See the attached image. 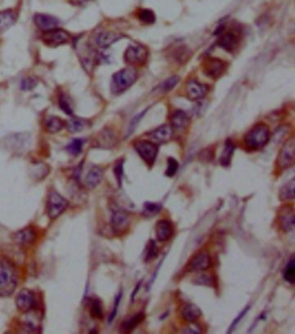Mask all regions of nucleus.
<instances>
[{
	"label": "nucleus",
	"instance_id": "nucleus-1",
	"mask_svg": "<svg viewBox=\"0 0 295 334\" xmlns=\"http://www.w3.org/2000/svg\"><path fill=\"white\" fill-rule=\"evenodd\" d=\"M18 287V276L14 267L7 261H0V297H8Z\"/></svg>",
	"mask_w": 295,
	"mask_h": 334
},
{
	"label": "nucleus",
	"instance_id": "nucleus-2",
	"mask_svg": "<svg viewBox=\"0 0 295 334\" xmlns=\"http://www.w3.org/2000/svg\"><path fill=\"white\" fill-rule=\"evenodd\" d=\"M270 138V131L267 125H255L244 136V143L246 147L252 150H258L263 148L269 142Z\"/></svg>",
	"mask_w": 295,
	"mask_h": 334
},
{
	"label": "nucleus",
	"instance_id": "nucleus-3",
	"mask_svg": "<svg viewBox=\"0 0 295 334\" xmlns=\"http://www.w3.org/2000/svg\"><path fill=\"white\" fill-rule=\"evenodd\" d=\"M137 80V71L135 69L124 68L113 75L111 82V90L114 94H121L129 89Z\"/></svg>",
	"mask_w": 295,
	"mask_h": 334
},
{
	"label": "nucleus",
	"instance_id": "nucleus-4",
	"mask_svg": "<svg viewBox=\"0 0 295 334\" xmlns=\"http://www.w3.org/2000/svg\"><path fill=\"white\" fill-rule=\"evenodd\" d=\"M69 202L67 199L56 192V190H51L48 195L46 209L49 217L51 220H56L62 216L68 208Z\"/></svg>",
	"mask_w": 295,
	"mask_h": 334
},
{
	"label": "nucleus",
	"instance_id": "nucleus-5",
	"mask_svg": "<svg viewBox=\"0 0 295 334\" xmlns=\"http://www.w3.org/2000/svg\"><path fill=\"white\" fill-rule=\"evenodd\" d=\"M295 162V140L292 136L287 140L280 148L278 155L277 166L281 169H288L294 164Z\"/></svg>",
	"mask_w": 295,
	"mask_h": 334
},
{
	"label": "nucleus",
	"instance_id": "nucleus-6",
	"mask_svg": "<svg viewBox=\"0 0 295 334\" xmlns=\"http://www.w3.org/2000/svg\"><path fill=\"white\" fill-rule=\"evenodd\" d=\"M134 148L140 158L149 167L154 165L159 152L158 145L151 141H138L134 144Z\"/></svg>",
	"mask_w": 295,
	"mask_h": 334
},
{
	"label": "nucleus",
	"instance_id": "nucleus-7",
	"mask_svg": "<svg viewBox=\"0 0 295 334\" xmlns=\"http://www.w3.org/2000/svg\"><path fill=\"white\" fill-rule=\"evenodd\" d=\"M149 51L148 48L141 45H130L125 51L124 59L128 65H144L148 59Z\"/></svg>",
	"mask_w": 295,
	"mask_h": 334
},
{
	"label": "nucleus",
	"instance_id": "nucleus-8",
	"mask_svg": "<svg viewBox=\"0 0 295 334\" xmlns=\"http://www.w3.org/2000/svg\"><path fill=\"white\" fill-rule=\"evenodd\" d=\"M70 34L65 30L55 28L53 30L45 32L42 36V41L50 47H57L65 45L70 41Z\"/></svg>",
	"mask_w": 295,
	"mask_h": 334
},
{
	"label": "nucleus",
	"instance_id": "nucleus-9",
	"mask_svg": "<svg viewBox=\"0 0 295 334\" xmlns=\"http://www.w3.org/2000/svg\"><path fill=\"white\" fill-rule=\"evenodd\" d=\"M212 265L210 255L207 251H201L190 260L186 266L187 272H199L206 271Z\"/></svg>",
	"mask_w": 295,
	"mask_h": 334
},
{
	"label": "nucleus",
	"instance_id": "nucleus-10",
	"mask_svg": "<svg viewBox=\"0 0 295 334\" xmlns=\"http://www.w3.org/2000/svg\"><path fill=\"white\" fill-rule=\"evenodd\" d=\"M130 218L128 214L123 210L117 208L113 210L111 216V228L115 234L121 235L129 228Z\"/></svg>",
	"mask_w": 295,
	"mask_h": 334
},
{
	"label": "nucleus",
	"instance_id": "nucleus-11",
	"mask_svg": "<svg viewBox=\"0 0 295 334\" xmlns=\"http://www.w3.org/2000/svg\"><path fill=\"white\" fill-rule=\"evenodd\" d=\"M36 305L35 293L29 289L21 290L16 297V306L21 313L27 314L34 310Z\"/></svg>",
	"mask_w": 295,
	"mask_h": 334
},
{
	"label": "nucleus",
	"instance_id": "nucleus-12",
	"mask_svg": "<svg viewBox=\"0 0 295 334\" xmlns=\"http://www.w3.org/2000/svg\"><path fill=\"white\" fill-rule=\"evenodd\" d=\"M278 223L281 230L291 232L294 228V210L290 205H284L278 214Z\"/></svg>",
	"mask_w": 295,
	"mask_h": 334
},
{
	"label": "nucleus",
	"instance_id": "nucleus-13",
	"mask_svg": "<svg viewBox=\"0 0 295 334\" xmlns=\"http://www.w3.org/2000/svg\"><path fill=\"white\" fill-rule=\"evenodd\" d=\"M226 71V63L215 57H210L204 64V72L207 77L217 79Z\"/></svg>",
	"mask_w": 295,
	"mask_h": 334
},
{
	"label": "nucleus",
	"instance_id": "nucleus-14",
	"mask_svg": "<svg viewBox=\"0 0 295 334\" xmlns=\"http://www.w3.org/2000/svg\"><path fill=\"white\" fill-rule=\"evenodd\" d=\"M210 88L206 84L201 83L195 79H190L186 86L187 98L190 100L198 101L204 98L209 92Z\"/></svg>",
	"mask_w": 295,
	"mask_h": 334
},
{
	"label": "nucleus",
	"instance_id": "nucleus-15",
	"mask_svg": "<svg viewBox=\"0 0 295 334\" xmlns=\"http://www.w3.org/2000/svg\"><path fill=\"white\" fill-rule=\"evenodd\" d=\"M174 226L169 220H160L155 225L157 240L160 242L168 241L174 235Z\"/></svg>",
	"mask_w": 295,
	"mask_h": 334
},
{
	"label": "nucleus",
	"instance_id": "nucleus-16",
	"mask_svg": "<svg viewBox=\"0 0 295 334\" xmlns=\"http://www.w3.org/2000/svg\"><path fill=\"white\" fill-rule=\"evenodd\" d=\"M174 130L171 128V125H161L155 130L151 131L148 136L151 142H154L155 144H161L171 141L173 137Z\"/></svg>",
	"mask_w": 295,
	"mask_h": 334
},
{
	"label": "nucleus",
	"instance_id": "nucleus-17",
	"mask_svg": "<svg viewBox=\"0 0 295 334\" xmlns=\"http://www.w3.org/2000/svg\"><path fill=\"white\" fill-rule=\"evenodd\" d=\"M33 21L35 26L38 27L39 30L43 31L44 33L57 28L60 23L58 18L45 13H36L34 15Z\"/></svg>",
	"mask_w": 295,
	"mask_h": 334
},
{
	"label": "nucleus",
	"instance_id": "nucleus-18",
	"mask_svg": "<svg viewBox=\"0 0 295 334\" xmlns=\"http://www.w3.org/2000/svg\"><path fill=\"white\" fill-rule=\"evenodd\" d=\"M219 39L218 45L228 52H233L239 45V36L233 33L228 32L225 34H221Z\"/></svg>",
	"mask_w": 295,
	"mask_h": 334
},
{
	"label": "nucleus",
	"instance_id": "nucleus-19",
	"mask_svg": "<svg viewBox=\"0 0 295 334\" xmlns=\"http://www.w3.org/2000/svg\"><path fill=\"white\" fill-rule=\"evenodd\" d=\"M145 319V313L139 312L138 314H134L121 323L120 331L122 333H130L134 329L137 328L138 325H140Z\"/></svg>",
	"mask_w": 295,
	"mask_h": 334
},
{
	"label": "nucleus",
	"instance_id": "nucleus-20",
	"mask_svg": "<svg viewBox=\"0 0 295 334\" xmlns=\"http://www.w3.org/2000/svg\"><path fill=\"white\" fill-rule=\"evenodd\" d=\"M123 37L113 32H100L95 37V44L100 48H106L119 41Z\"/></svg>",
	"mask_w": 295,
	"mask_h": 334
},
{
	"label": "nucleus",
	"instance_id": "nucleus-21",
	"mask_svg": "<svg viewBox=\"0 0 295 334\" xmlns=\"http://www.w3.org/2000/svg\"><path fill=\"white\" fill-rule=\"evenodd\" d=\"M190 124V118L185 111L181 110H175L171 115V126L173 130H182Z\"/></svg>",
	"mask_w": 295,
	"mask_h": 334
},
{
	"label": "nucleus",
	"instance_id": "nucleus-22",
	"mask_svg": "<svg viewBox=\"0 0 295 334\" xmlns=\"http://www.w3.org/2000/svg\"><path fill=\"white\" fill-rule=\"evenodd\" d=\"M202 315L200 309L194 304H186L181 310V316L186 322L195 323Z\"/></svg>",
	"mask_w": 295,
	"mask_h": 334
},
{
	"label": "nucleus",
	"instance_id": "nucleus-23",
	"mask_svg": "<svg viewBox=\"0 0 295 334\" xmlns=\"http://www.w3.org/2000/svg\"><path fill=\"white\" fill-rule=\"evenodd\" d=\"M103 178V170L100 167L95 166L90 169L85 177L86 186L89 189H95L101 183Z\"/></svg>",
	"mask_w": 295,
	"mask_h": 334
},
{
	"label": "nucleus",
	"instance_id": "nucleus-24",
	"mask_svg": "<svg viewBox=\"0 0 295 334\" xmlns=\"http://www.w3.org/2000/svg\"><path fill=\"white\" fill-rule=\"evenodd\" d=\"M18 14L13 10H6L0 12V33L8 30L15 24Z\"/></svg>",
	"mask_w": 295,
	"mask_h": 334
},
{
	"label": "nucleus",
	"instance_id": "nucleus-25",
	"mask_svg": "<svg viewBox=\"0 0 295 334\" xmlns=\"http://www.w3.org/2000/svg\"><path fill=\"white\" fill-rule=\"evenodd\" d=\"M116 142V137L112 130L109 129H104L100 135L98 136L97 144L101 148H112Z\"/></svg>",
	"mask_w": 295,
	"mask_h": 334
},
{
	"label": "nucleus",
	"instance_id": "nucleus-26",
	"mask_svg": "<svg viewBox=\"0 0 295 334\" xmlns=\"http://www.w3.org/2000/svg\"><path fill=\"white\" fill-rule=\"evenodd\" d=\"M35 239V231L31 228H24L18 231L14 235V240L18 245L26 246L32 243Z\"/></svg>",
	"mask_w": 295,
	"mask_h": 334
},
{
	"label": "nucleus",
	"instance_id": "nucleus-27",
	"mask_svg": "<svg viewBox=\"0 0 295 334\" xmlns=\"http://www.w3.org/2000/svg\"><path fill=\"white\" fill-rule=\"evenodd\" d=\"M64 127H65V123L58 116L50 115L45 120V129L48 133H58Z\"/></svg>",
	"mask_w": 295,
	"mask_h": 334
},
{
	"label": "nucleus",
	"instance_id": "nucleus-28",
	"mask_svg": "<svg viewBox=\"0 0 295 334\" xmlns=\"http://www.w3.org/2000/svg\"><path fill=\"white\" fill-rule=\"evenodd\" d=\"M90 125L88 120L80 117H72L65 123V127L70 133H78Z\"/></svg>",
	"mask_w": 295,
	"mask_h": 334
},
{
	"label": "nucleus",
	"instance_id": "nucleus-29",
	"mask_svg": "<svg viewBox=\"0 0 295 334\" xmlns=\"http://www.w3.org/2000/svg\"><path fill=\"white\" fill-rule=\"evenodd\" d=\"M235 149H236V145L234 144V142L231 140L228 139L225 142V148L222 152L221 157L219 159L222 166L228 167L230 165Z\"/></svg>",
	"mask_w": 295,
	"mask_h": 334
},
{
	"label": "nucleus",
	"instance_id": "nucleus-30",
	"mask_svg": "<svg viewBox=\"0 0 295 334\" xmlns=\"http://www.w3.org/2000/svg\"><path fill=\"white\" fill-rule=\"evenodd\" d=\"M294 179L284 184L280 190V199L281 201H292L294 199Z\"/></svg>",
	"mask_w": 295,
	"mask_h": 334
},
{
	"label": "nucleus",
	"instance_id": "nucleus-31",
	"mask_svg": "<svg viewBox=\"0 0 295 334\" xmlns=\"http://www.w3.org/2000/svg\"><path fill=\"white\" fill-rule=\"evenodd\" d=\"M284 280L290 284L293 285L295 283V260L294 257L292 256L288 263L286 264V267L283 271Z\"/></svg>",
	"mask_w": 295,
	"mask_h": 334
},
{
	"label": "nucleus",
	"instance_id": "nucleus-32",
	"mask_svg": "<svg viewBox=\"0 0 295 334\" xmlns=\"http://www.w3.org/2000/svg\"><path fill=\"white\" fill-rule=\"evenodd\" d=\"M84 143H85L84 140L81 139V138H76V139L72 140L68 143V146L66 147V149L69 154L74 156V157H77L82 153Z\"/></svg>",
	"mask_w": 295,
	"mask_h": 334
},
{
	"label": "nucleus",
	"instance_id": "nucleus-33",
	"mask_svg": "<svg viewBox=\"0 0 295 334\" xmlns=\"http://www.w3.org/2000/svg\"><path fill=\"white\" fill-rule=\"evenodd\" d=\"M90 314L93 318L98 319H103L102 303L99 299H93L90 303Z\"/></svg>",
	"mask_w": 295,
	"mask_h": 334
},
{
	"label": "nucleus",
	"instance_id": "nucleus-34",
	"mask_svg": "<svg viewBox=\"0 0 295 334\" xmlns=\"http://www.w3.org/2000/svg\"><path fill=\"white\" fill-rule=\"evenodd\" d=\"M58 105H59L60 109L65 113L66 115H73V108H72V104L69 102V98L68 96L65 94H60L58 97Z\"/></svg>",
	"mask_w": 295,
	"mask_h": 334
},
{
	"label": "nucleus",
	"instance_id": "nucleus-35",
	"mask_svg": "<svg viewBox=\"0 0 295 334\" xmlns=\"http://www.w3.org/2000/svg\"><path fill=\"white\" fill-rule=\"evenodd\" d=\"M138 18L142 23L146 24H154L156 21V16L152 10L141 9L138 13Z\"/></svg>",
	"mask_w": 295,
	"mask_h": 334
},
{
	"label": "nucleus",
	"instance_id": "nucleus-36",
	"mask_svg": "<svg viewBox=\"0 0 295 334\" xmlns=\"http://www.w3.org/2000/svg\"><path fill=\"white\" fill-rule=\"evenodd\" d=\"M159 255V249L157 246L156 242L154 241V239H151L149 243H148V249H146V253H145V261H152L154 259H156L157 256Z\"/></svg>",
	"mask_w": 295,
	"mask_h": 334
},
{
	"label": "nucleus",
	"instance_id": "nucleus-37",
	"mask_svg": "<svg viewBox=\"0 0 295 334\" xmlns=\"http://www.w3.org/2000/svg\"><path fill=\"white\" fill-rule=\"evenodd\" d=\"M179 82V77L177 76L169 77L168 79L165 80L164 83H161L160 86V90L162 92H168L174 88Z\"/></svg>",
	"mask_w": 295,
	"mask_h": 334
},
{
	"label": "nucleus",
	"instance_id": "nucleus-38",
	"mask_svg": "<svg viewBox=\"0 0 295 334\" xmlns=\"http://www.w3.org/2000/svg\"><path fill=\"white\" fill-rule=\"evenodd\" d=\"M178 163L177 161L172 157H170L168 158V161H167V168H166V170H165V175L168 176V177H172L176 175L177 170H178Z\"/></svg>",
	"mask_w": 295,
	"mask_h": 334
},
{
	"label": "nucleus",
	"instance_id": "nucleus-39",
	"mask_svg": "<svg viewBox=\"0 0 295 334\" xmlns=\"http://www.w3.org/2000/svg\"><path fill=\"white\" fill-rule=\"evenodd\" d=\"M194 283L197 285H200V286L212 287V275H209V274H202V275H198L194 280Z\"/></svg>",
	"mask_w": 295,
	"mask_h": 334
},
{
	"label": "nucleus",
	"instance_id": "nucleus-40",
	"mask_svg": "<svg viewBox=\"0 0 295 334\" xmlns=\"http://www.w3.org/2000/svg\"><path fill=\"white\" fill-rule=\"evenodd\" d=\"M38 85V80L34 77H24L21 81L20 88L23 90H31Z\"/></svg>",
	"mask_w": 295,
	"mask_h": 334
},
{
	"label": "nucleus",
	"instance_id": "nucleus-41",
	"mask_svg": "<svg viewBox=\"0 0 295 334\" xmlns=\"http://www.w3.org/2000/svg\"><path fill=\"white\" fill-rule=\"evenodd\" d=\"M123 165H124V161L123 160H120L118 161L114 168V173H115V176L117 180L119 186L121 187L122 184V178H123Z\"/></svg>",
	"mask_w": 295,
	"mask_h": 334
},
{
	"label": "nucleus",
	"instance_id": "nucleus-42",
	"mask_svg": "<svg viewBox=\"0 0 295 334\" xmlns=\"http://www.w3.org/2000/svg\"><path fill=\"white\" fill-rule=\"evenodd\" d=\"M148 111V109H145V110H143L141 112L138 114V115L134 116V118L132 120L131 122L130 126H129V130H128V136H130L131 134L133 133V130H135V128L137 127V125H139V122L143 118V116L145 115V112Z\"/></svg>",
	"mask_w": 295,
	"mask_h": 334
},
{
	"label": "nucleus",
	"instance_id": "nucleus-43",
	"mask_svg": "<svg viewBox=\"0 0 295 334\" xmlns=\"http://www.w3.org/2000/svg\"><path fill=\"white\" fill-rule=\"evenodd\" d=\"M121 298H122V293L120 292L118 295L115 297L114 308H113L112 312L110 314L109 318H108V322L109 323L112 322L113 320L115 319V317H116V314H117V312H118L119 305L121 303Z\"/></svg>",
	"mask_w": 295,
	"mask_h": 334
},
{
	"label": "nucleus",
	"instance_id": "nucleus-44",
	"mask_svg": "<svg viewBox=\"0 0 295 334\" xmlns=\"http://www.w3.org/2000/svg\"><path fill=\"white\" fill-rule=\"evenodd\" d=\"M249 307H248V308H245L240 313L239 315L238 316L236 317V319H234L233 322H232V324H231V325H230V329H229V331H228V332L230 333V332H231V331H234V329H235V327H236V325H238V323L242 320V318L243 317L245 316V314L248 313V310H249Z\"/></svg>",
	"mask_w": 295,
	"mask_h": 334
},
{
	"label": "nucleus",
	"instance_id": "nucleus-45",
	"mask_svg": "<svg viewBox=\"0 0 295 334\" xmlns=\"http://www.w3.org/2000/svg\"><path fill=\"white\" fill-rule=\"evenodd\" d=\"M160 209H161V207L160 205L151 203V202H146L145 204V211L148 215H154V214L159 213Z\"/></svg>",
	"mask_w": 295,
	"mask_h": 334
},
{
	"label": "nucleus",
	"instance_id": "nucleus-46",
	"mask_svg": "<svg viewBox=\"0 0 295 334\" xmlns=\"http://www.w3.org/2000/svg\"><path fill=\"white\" fill-rule=\"evenodd\" d=\"M69 1H70V3L73 4L74 6H81L88 3L89 0H69Z\"/></svg>",
	"mask_w": 295,
	"mask_h": 334
},
{
	"label": "nucleus",
	"instance_id": "nucleus-47",
	"mask_svg": "<svg viewBox=\"0 0 295 334\" xmlns=\"http://www.w3.org/2000/svg\"><path fill=\"white\" fill-rule=\"evenodd\" d=\"M140 283H141V282H139L138 284L136 285L135 289L133 290V294H132V300H133L134 297H135L136 294H137V293H138L139 287H140Z\"/></svg>",
	"mask_w": 295,
	"mask_h": 334
}]
</instances>
